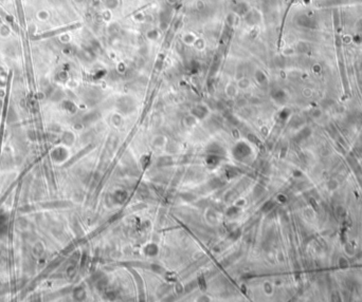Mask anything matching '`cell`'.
<instances>
[{
    "mask_svg": "<svg viewBox=\"0 0 362 302\" xmlns=\"http://www.w3.org/2000/svg\"><path fill=\"white\" fill-rule=\"evenodd\" d=\"M182 41H183L185 45H195V42L197 41V37H196V35L194 33H186L183 35V37H182Z\"/></svg>",
    "mask_w": 362,
    "mask_h": 302,
    "instance_id": "6da1fadb",
    "label": "cell"
},
{
    "mask_svg": "<svg viewBox=\"0 0 362 302\" xmlns=\"http://www.w3.org/2000/svg\"><path fill=\"white\" fill-rule=\"evenodd\" d=\"M114 0H108V1H107V5H108V8H109V9H116L118 6V4H114Z\"/></svg>",
    "mask_w": 362,
    "mask_h": 302,
    "instance_id": "7a4b0ae2",
    "label": "cell"
}]
</instances>
